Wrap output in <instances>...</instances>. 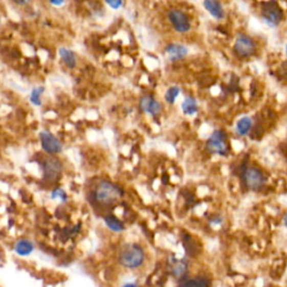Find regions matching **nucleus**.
Here are the masks:
<instances>
[{"mask_svg":"<svg viewBox=\"0 0 287 287\" xmlns=\"http://www.w3.org/2000/svg\"><path fill=\"white\" fill-rule=\"evenodd\" d=\"M122 195L124 191L109 181H101L93 192V198L100 206H111L122 197Z\"/></svg>","mask_w":287,"mask_h":287,"instance_id":"obj_1","label":"nucleus"},{"mask_svg":"<svg viewBox=\"0 0 287 287\" xmlns=\"http://www.w3.org/2000/svg\"><path fill=\"white\" fill-rule=\"evenodd\" d=\"M145 254L143 248L138 245H129L121 251L119 255V262L121 266L129 269L140 267L144 263Z\"/></svg>","mask_w":287,"mask_h":287,"instance_id":"obj_2","label":"nucleus"},{"mask_svg":"<svg viewBox=\"0 0 287 287\" xmlns=\"http://www.w3.org/2000/svg\"><path fill=\"white\" fill-rule=\"evenodd\" d=\"M206 148L210 154L225 156L228 153V140L227 134L218 129L212 133V135L208 138Z\"/></svg>","mask_w":287,"mask_h":287,"instance_id":"obj_3","label":"nucleus"},{"mask_svg":"<svg viewBox=\"0 0 287 287\" xmlns=\"http://www.w3.org/2000/svg\"><path fill=\"white\" fill-rule=\"evenodd\" d=\"M244 182L247 189L251 191H258L265 185V175L258 168L249 167L244 171Z\"/></svg>","mask_w":287,"mask_h":287,"instance_id":"obj_4","label":"nucleus"},{"mask_svg":"<svg viewBox=\"0 0 287 287\" xmlns=\"http://www.w3.org/2000/svg\"><path fill=\"white\" fill-rule=\"evenodd\" d=\"M235 49L236 54L239 57L247 58L250 57L251 55H254V53L256 51V44L253 40V38H250L247 35H238L235 42Z\"/></svg>","mask_w":287,"mask_h":287,"instance_id":"obj_5","label":"nucleus"},{"mask_svg":"<svg viewBox=\"0 0 287 287\" xmlns=\"http://www.w3.org/2000/svg\"><path fill=\"white\" fill-rule=\"evenodd\" d=\"M40 144H42V148L50 155H55L61 153L63 149V145L60 142V139L56 138L54 135L50 131H42L39 134Z\"/></svg>","mask_w":287,"mask_h":287,"instance_id":"obj_6","label":"nucleus"},{"mask_svg":"<svg viewBox=\"0 0 287 287\" xmlns=\"http://www.w3.org/2000/svg\"><path fill=\"white\" fill-rule=\"evenodd\" d=\"M168 20L171 21V24L174 27L175 31L179 33H186L190 31L191 28L190 20L183 11L178 9L171 10L168 13Z\"/></svg>","mask_w":287,"mask_h":287,"instance_id":"obj_7","label":"nucleus"},{"mask_svg":"<svg viewBox=\"0 0 287 287\" xmlns=\"http://www.w3.org/2000/svg\"><path fill=\"white\" fill-rule=\"evenodd\" d=\"M283 13L276 5H267L262 10V20L268 27H276L282 21Z\"/></svg>","mask_w":287,"mask_h":287,"instance_id":"obj_8","label":"nucleus"},{"mask_svg":"<svg viewBox=\"0 0 287 287\" xmlns=\"http://www.w3.org/2000/svg\"><path fill=\"white\" fill-rule=\"evenodd\" d=\"M62 163L56 160L54 157H50L48 160L44 161L43 164V171H44V178L50 181V182H54L60 176L62 173Z\"/></svg>","mask_w":287,"mask_h":287,"instance_id":"obj_9","label":"nucleus"},{"mask_svg":"<svg viewBox=\"0 0 287 287\" xmlns=\"http://www.w3.org/2000/svg\"><path fill=\"white\" fill-rule=\"evenodd\" d=\"M139 108L143 113L156 117L161 114L162 107L160 102H158L154 97L151 96H145L139 101Z\"/></svg>","mask_w":287,"mask_h":287,"instance_id":"obj_10","label":"nucleus"},{"mask_svg":"<svg viewBox=\"0 0 287 287\" xmlns=\"http://www.w3.org/2000/svg\"><path fill=\"white\" fill-rule=\"evenodd\" d=\"M168 60L179 61L189 54V49L182 44H169L165 49Z\"/></svg>","mask_w":287,"mask_h":287,"instance_id":"obj_11","label":"nucleus"},{"mask_svg":"<svg viewBox=\"0 0 287 287\" xmlns=\"http://www.w3.org/2000/svg\"><path fill=\"white\" fill-rule=\"evenodd\" d=\"M203 7L215 19H224L225 10L219 0H204Z\"/></svg>","mask_w":287,"mask_h":287,"instance_id":"obj_12","label":"nucleus"},{"mask_svg":"<svg viewBox=\"0 0 287 287\" xmlns=\"http://www.w3.org/2000/svg\"><path fill=\"white\" fill-rule=\"evenodd\" d=\"M171 267H169V272L173 275L175 278H183L185 277V274L187 272V267H189V263L184 259H171Z\"/></svg>","mask_w":287,"mask_h":287,"instance_id":"obj_13","label":"nucleus"},{"mask_svg":"<svg viewBox=\"0 0 287 287\" xmlns=\"http://www.w3.org/2000/svg\"><path fill=\"white\" fill-rule=\"evenodd\" d=\"M15 253L21 257H26L31 255L34 251V245L33 242L26 239H21L19 241H17L15 245Z\"/></svg>","mask_w":287,"mask_h":287,"instance_id":"obj_14","label":"nucleus"},{"mask_svg":"<svg viewBox=\"0 0 287 287\" xmlns=\"http://www.w3.org/2000/svg\"><path fill=\"white\" fill-rule=\"evenodd\" d=\"M58 54H60L61 60L63 61V63L69 69H74L75 65H77V58H75L74 53L72 51H70L65 48H62L58 51Z\"/></svg>","mask_w":287,"mask_h":287,"instance_id":"obj_15","label":"nucleus"},{"mask_svg":"<svg viewBox=\"0 0 287 287\" xmlns=\"http://www.w3.org/2000/svg\"><path fill=\"white\" fill-rule=\"evenodd\" d=\"M251 127H253V120L249 117H242L240 118L236 125V131L239 136H246L248 135Z\"/></svg>","mask_w":287,"mask_h":287,"instance_id":"obj_16","label":"nucleus"},{"mask_svg":"<svg viewBox=\"0 0 287 287\" xmlns=\"http://www.w3.org/2000/svg\"><path fill=\"white\" fill-rule=\"evenodd\" d=\"M104 224L111 231H114V232H121V231L125 230L124 224H122V222L118 218H116V216L113 215V214L105 216Z\"/></svg>","mask_w":287,"mask_h":287,"instance_id":"obj_17","label":"nucleus"},{"mask_svg":"<svg viewBox=\"0 0 287 287\" xmlns=\"http://www.w3.org/2000/svg\"><path fill=\"white\" fill-rule=\"evenodd\" d=\"M181 286H209L210 282L206 277H183L180 279Z\"/></svg>","mask_w":287,"mask_h":287,"instance_id":"obj_18","label":"nucleus"},{"mask_svg":"<svg viewBox=\"0 0 287 287\" xmlns=\"http://www.w3.org/2000/svg\"><path fill=\"white\" fill-rule=\"evenodd\" d=\"M197 102L194 98L189 97L182 102V111L186 116H193L197 113Z\"/></svg>","mask_w":287,"mask_h":287,"instance_id":"obj_19","label":"nucleus"},{"mask_svg":"<svg viewBox=\"0 0 287 287\" xmlns=\"http://www.w3.org/2000/svg\"><path fill=\"white\" fill-rule=\"evenodd\" d=\"M45 91V87L44 86H37V87H34L31 92V96H29V100L34 104V105H42V100H40V97Z\"/></svg>","mask_w":287,"mask_h":287,"instance_id":"obj_20","label":"nucleus"},{"mask_svg":"<svg viewBox=\"0 0 287 287\" xmlns=\"http://www.w3.org/2000/svg\"><path fill=\"white\" fill-rule=\"evenodd\" d=\"M181 95V89L179 86H171L169 89L165 92V96H164V99L165 101L169 104H173L176 101L178 97Z\"/></svg>","mask_w":287,"mask_h":287,"instance_id":"obj_21","label":"nucleus"},{"mask_svg":"<svg viewBox=\"0 0 287 287\" xmlns=\"http://www.w3.org/2000/svg\"><path fill=\"white\" fill-rule=\"evenodd\" d=\"M51 197L52 198H61V201L63 202H67L68 200V195H67V193L65 191H63L62 189H55L54 191L52 192V194H51Z\"/></svg>","mask_w":287,"mask_h":287,"instance_id":"obj_22","label":"nucleus"},{"mask_svg":"<svg viewBox=\"0 0 287 287\" xmlns=\"http://www.w3.org/2000/svg\"><path fill=\"white\" fill-rule=\"evenodd\" d=\"M105 4H107L110 8L119 9L122 6V0H105Z\"/></svg>","mask_w":287,"mask_h":287,"instance_id":"obj_23","label":"nucleus"},{"mask_svg":"<svg viewBox=\"0 0 287 287\" xmlns=\"http://www.w3.org/2000/svg\"><path fill=\"white\" fill-rule=\"evenodd\" d=\"M64 2H65V0H50V3L53 6H56V7H60V6L64 4Z\"/></svg>","mask_w":287,"mask_h":287,"instance_id":"obj_24","label":"nucleus"},{"mask_svg":"<svg viewBox=\"0 0 287 287\" xmlns=\"http://www.w3.org/2000/svg\"><path fill=\"white\" fill-rule=\"evenodd\" d=\"M13 2H14L15 4H17V5L25 6V5L29 4V2H31V0H13Z\"/></svg>","mask_w":287,"mask_h":287,"instance_id":"obj_25","label":"nucleus"},{"mask_svg":"<svg viewBox=\"0 0 287 287\" xmlns=\"http://www.w3.org/2000/svg\"><path fill=\"white\" fill-rule=\"evenodd\" d=\"M221 222H222V218H220V216H215V218H213V220L211 221V225L221 224Z\"/></svg>","mask_w":287,"mask_h":287,"instance_id":"obj_26","label":"nucleus"},{"mask_svg":"<svg viewBox=\"0 0 287 287\" xmlns=\"http://www.w3.org/2000/svg\"><path fill=\"white\" fill-rule=\"evenodd\" d=\"M283 222H284V226L287 228V213L284 215V218H283Z\"/></svg>","mask_w":287,"mask_h":287,"instance_id":"obj_27","label":"nucleus"},{"mask_svg":"<svg viewBox=\"0 0 287 287\" xmlns=\"http://www.w3.org/2000/svg\"><path fill=\"white\" fill-rule=\"evenodd\" d=\"M124 286H137V283H126V284H124Z\"/></svg>","mask_w":287,"mask_h":287,"instance_id":"obj_28","label":"nucleus"},{"mask_svg":"<svg viewBox=\"0 0 287 287\" xmlns=\"http://www.w3.org/2000/svg\"><path fill=\"white\" fill-rule=\"evenodd\" d=\"M286 55H287V46H286Z\"/></svg>","mask_w":287,"mask_h":287,"instance_id":"obj_29","label":"nucleus"}]
</instances>
